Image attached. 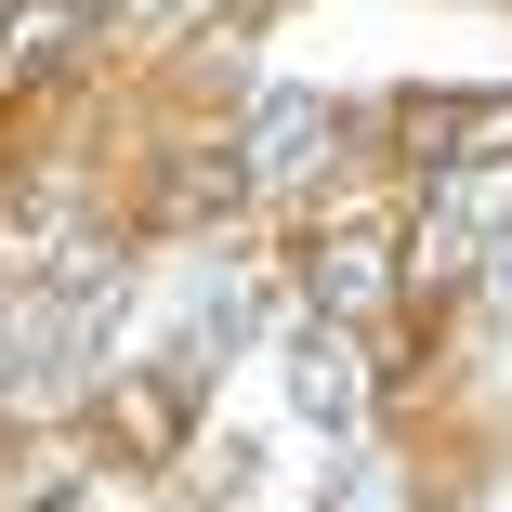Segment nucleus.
Listing matches in <instances>:
<instances>
[{
	"instance_id": "nucleus-1",
	"label": "nucleus",
	"mask_w": 512,
	"mask_h": 512,
	"mask_svg": "<svg viewBox=\"0 0 512 512\" xmlns=\"http://www.w3.org/2000/svg\"><path fill=\"white\" fill-rule=\"evenodd\" d=\"M394 289H407V237H394V224L316 237V302H329V316H381Z\"/></svg>"
},
{
	"instance_id": "nucleus-2",
	"label": "nucleus",
	"mask_w": 512,
	"mask_h": 512,
	"mask_svg": "<svg viewBox=\"0 0 512 512\" xmlns=\"http://www.w3.org/2000/svg\"><path fill=\"white\" fill-rule=\"evenodd\" d=\"M394 145L407 158H512V106H460V92H421V106H394Z\"/></svg>"
},
{
	"instance_id": "nucleus-3",
	"label": "nucleus",
	"mask_w": 512,
	"mask_h": 512,
	"mask_svg": "<svg viewBox=\"0 0 512 512\" xmlns=\"http://www.w3.org/2000/svg\"><path fill=\"white\" fill-rule=\"evenodd\" d=\"M171 434H184V381H171V368L119 381V447H171Z\"/></svg>"
}]
</instances>
